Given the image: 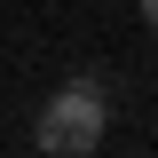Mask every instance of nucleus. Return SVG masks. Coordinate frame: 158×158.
<instances>
[{"label": "nucleus", "mask_w": 158, "mask_h": 158, "mask_svg": "<svg viewBox=\"0 0 158 158\" xmlns=\"http://www.w3.org/2000/svg\"><path fill=\"white\" fill-rule=\"evenodd\" d=\"M142 24H158V0H142Z\"/></svg>", "instance_id": "obj_2"}, {"label": "nucleus", "mask_w": 158, "mask_h": 158, "mask_svg": "<svg viewBox=\"0 0 158 158\" xmlns=\"http://www.w3.org/2000/svg\"><path fill=\"white\" fill-rule=\"evenodd\" d=\"M103 127H111V103H103V87L95 79H71V87H56L48 95V111H40V150L48 158H87L103 142Z\"/></svg>", "instance_id": "obj_1"}]
</instances>
